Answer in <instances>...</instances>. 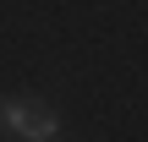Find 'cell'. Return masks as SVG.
I'll return each mask as SVG.
<instances>
[{
  "mask_svg": "<svg viewBox=\"0 0 148 142\" xmlns=\"http://www.w3.org/2000/svg\"><path fill=\"white\" fill-rule=\"evenodd\" d=\"M5 126L27 142H55L60 137V115L44 109V104H27V99H5Z\"/></svg>",
  "mask_w": 148,
  "mask_h": 142,
  "instance_id": "cell-1",
  "label": "cell"
}]
</instances>
